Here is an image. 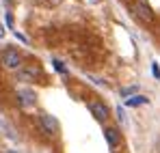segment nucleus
I'll list each match as a JSON object with an SVG mask.
<instances>
[{"instance_id":"f257e3e1","label":"nucleus","mask_w":160,"mask_h":153,"mask_svg":"<svg viewBox=\"0 0 160 153\" xmlns=\"http://www.w3.org/2000/svg\"><path fill=\"white\" fill-rule=\"evenodd\" d=\"M132 11H134V15H136V20H141L143 24H152L154 22V11H152V7L145 0H136Z\"/></svg>"},{"instance_id":"f03ea898","label":"nucleus","mask_w":160,"mask_h":153,"mask_svg":"<svg viewBox=\"0 0 160 153\" xmlns=\"http://www.w3.org/2000/svg\"><path fill=\"white\" fill-rule=\"evenodd\" d=\"M2 65L9 71H20L22 69V56L18 50H4L2 52Z\"/></svg>"},{"instance_id":"7ed1b4c3","label":"nucleus","mask_w":160,"mask_h":153,"mask_svg":"<svg viewBox=\"0 0 160 153\" xmlns=\"http://www.w3.org/2000/svg\"><path fill=\"white\" fill-rule=\"evenodd\" d=\"M41 76V67L39 65H26L18 71V80L20 82H35V78Z\"/></svg>"},{"instance_id":"20e7f679","label":"nucleus","mask_w":160,"mask_h":153,"mask_svg":"<svg viewBox=\"0 0 160 153\" xmlns=\"http://www.w3.org/2000/svg\"><path fill=\"white\" fill-rule=\"evenodd\" d=\"M89 110H91V114H93L98 121H106V119H108V108H106V103H102V102H91V103H89Z\"/></svg>"},{"instance_id":"39448f33","label":"nucleus","mask_w":160,"mask_h":153,"mask_svg":"<svg viewBox=\"0 0 160 153\" xmlns=\"http://www.w3.org/2000/svg\"><path fill=\"white\" fill-rule=\"evenodd\" d=\"M18 99H20V106H32V103L37 102V95H35V91H30V88H20L18 91Z\"/></svg>"},{"instance_id":"423d86ee","label":"nucleus","mask_w":160,"mask_h":153,"mask_svg":"<svg viewBox=\"0 0 160 153\" xmlns=\"http://www.w3.org/2000/svg\"><path fill=\"white\" fill-rule=\"evenodd\" d=\"M39 121H41V127L46 129V134L48 136H52V134H56V121H54V117H50V114H41L39 117Z\"/></svg>"},{"instance_id":"0eeeda50","label":"nucleus","mask_w":160,"mask_h":153,"mask_svg":"<svg viewBox=\"0 0 160 153\" xmlns=\"http://www.w3.org/2000/svg\"><path fill=\"white\" fill-rule=\"evenodd\" d=\"M104 138H106L108 147H117L119 142H121V136H119V131L115 127H106L104 129Z\"/></svg>"},{"instance_id":"6e6552de","label":"nucleus","mask_w":160,"mask_h":153,"mask_svg":"<svg viewBox=\"0 0 160 153\" xmlns=\"http://www.w3.org/2000/svg\"><path fill=\"white\" fill-rule=\"evenodd\" d=\"M145 103H149V99L145 95H132V97L126 99V106H130V108H134V106H145Z\"/></svg>"},{"instance_id":"1a4fd4ad","label":"nucleus","mask_w":160,"mask_h":153,"mask_svg":"<svg viewBox=\"0 0 160 153\" xmlns=\"http://www.w3.org/2000/svg\"><path fill=\"white\" fill-rule=\"evenodd\" d=\"M52 65H54V69H56L58 74H67V67H65V65H63L61 60H56V58H54V60H52Z\"/></svg>"},{"instance_id":"9d476101","label":"nucleus","mask_w":160,"mask_h":153,"mask_svg":"<svg viewBox=\"0 0 160 153\" xmlns=\"http://www.w3.org/2000/svg\"><path fill=\"white\" fill-rule=\"evenodd\" d=\"M136 88L138 86H126V88H121V97H132V93H136Z\"/></svg>"},{"instance_id":"9b49d317","label":"nucleus","mask_w":160,"mask_h":153,"mask_svg":"<svg viewBox=\"0 0 160 153\" xmlns=\"http://www.w3.org/2000/svg\"><path fill=\"white\" fill-rule=\"evenodd\" d=\"M117 119H119V123H126V114H123V108H117Z\"/></svg>"},{"instance_id":"f8f14e48","label":"nucleus","mask_w":160,"mask_h":153,"mask_svg":"<svg viewBox=\"0 0 160 153\" xmlns=\"http://www.w3.org/2000/svg\"><path fill=\"white\" fill-rule=\"evenodd\" d=\"M152 74L156 78H160V67H158V63H152Z\"/></svg>"},{"instance_id":"ddd939ff","label":"nucleus","mask_w":160,"mask_h":153,"mask_svg":"<svg viewBox=\"0 0 160 153\" xmlns=\"http://www.w3.org/2000/svg\"><path fill=\"white\" fill-rule=\"evenodd\" d=\"M7 26H13V15L11 13H7Z\"/></svg>"},{"instance_id":"4468645a","label":"nucleus","mask_w":160,"mask_h":153,"mask_svg":"<svg viewBox=\"0 0 160 153\" xmlns=\"http://www.w3.org/2000/svg\"><path fill=\"white\" fill-rule=\"evenodd\" d=\"M15 39H20V41H26V37H24V35H20L18 30H15Z\"/></svg>"},{"instance_id":"2eb2a0df","label":"nucleus","mask_w":160,"mask_h":153,"mask_svg":"<svg viewBox=\"0 0 160 153\" xmlns=\"http://www.w3.org/2000/svg\"><path fill=\"white\" fill-rule=\"evenodd\" d=\"M89 2H91V4H98V2H100V0H89Z\"/></svg>"}]
</instances>
